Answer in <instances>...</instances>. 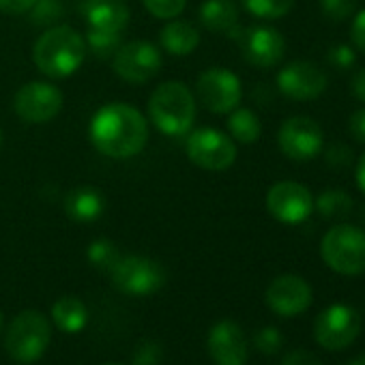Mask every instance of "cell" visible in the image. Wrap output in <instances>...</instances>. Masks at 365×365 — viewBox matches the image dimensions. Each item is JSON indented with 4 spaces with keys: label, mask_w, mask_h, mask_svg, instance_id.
Instances as JSON below:
<instances>
[{
    "label": "cell",
    "mask_w": 365,
    "mask_h": 365,
    "mask_svg": "<svg viewBox=\"0 0 365 365\" xmlns=\"http://www.w3.org/2000/svg\"><path fill=\"white\" fill-rule=\"evenodd\" d=\"M148 140V125L140 110L129 103H108L91 120V142L112 159L138 155Z\"/></svg>",
    "instance_id": "cell-1"
},
{
    "label": "cell",
    "mask_w": 365,
    "mask_h": 365,
    "mask_svg": "<svg viewBox=\"0 0 365 365\" xmlns=\"http://www.w3.org/2000/svg\"><path fill=\"white\" fill-rule=\"evenodd\" d=\"M86 39L71 26H52L35 43L33 58L41 73L67 78L76 73L86 58Z\"/></svg>",
    "instance_id": "cell-2"
},
{
    "label": "cell",
    "mask_w": 365,
    "mask_h": 365,
    "mask_svg": "<svg viewBox=\"0 0 365 365\" xmlns=\"http://www.w3.org/2000/svg\"><path fill=\"white\" fill-rule=\"evenodd\" d=\"M148 114L155 127L165 135L187 133L196 118V99L187 84L163 82L148 99Z\"/></svg>",
    "instance_id": "cell-3"
},
{
    "label": "cell",
    "mask_w": 365,
    "mask_h": 365,
    "mask_svg": "<svg viewBox=\"0 0 365 365\" xmlns=\"http://www.w3.org/2000/svg\"><path fill=\"white\" fill-rule=\"evenodd\" d=\"M86 22V46L93 50V54H114L120 48V33L129 22V7L125 5V0H88Z\"/></svg>",
    "instance_id": "cell-4"
},
{
    "label": "cell",
    "mask_w": 365,
    "mask_h": 365,
    "mask_svg": "<svg viewBox=\"0 0 365 365\" xmlns=\"http://www.w3.org/2000/svg\"><path fill=\"white\" fill-rule=\"evenodd\" d=\"M320 256L324 264L339 275H363L365 273V230L339 224L333 226L320 243Z\"/></svg>",
    "instance_id": "cell-5"
},
{
    "label": "cell",
    "mask_w": 365,
    "mask_h": 365,
    "mask_svg": "<svg viewBox=\"0 0 365 365\" xmlns=\"http://www.w3.org/2000/svg\"><path fill=\"white\" fill-rule=\"evenodd\" d=\"M50 341H52L50 320L41 312H35V309H26L18 314L11 320L7 329V337H5L9 356L24 365L39 361L46 354Z\"/></svg>",
    "instance_id": "cell-6"
},
{
    "label": "cell",
    "mask_w": 365,
    "mask_h": 365,
    "mask_svg": "<svg viewBox=\"0 0 365 365\" xmlns=\"http://www.w3.org/2000/svg\"><path fill=\"white\" fill-rule=\"evenodd\" d=\"M112 284L131 297H146L157 292L165 282V271L159 262L146 256H120L110 271Z\"/></svg>",
    "instance_id": "cell-7"
},
{
    "label": "cell",
    "mask_w": 365,
    "mask_h": 365,
    "mask_svg": "<svg viewBox=\"0 0 365 365\" xmlns=\"http://www.w3.org/2000/svg\"><path fill=\"white\" fill-rule=\"evenodd\" d=\"M187 157L211 172H224L228 170L237 159V144L217 129H196L187 138Z\"/></svg>",
    "instance_id": "cell-8"
},
{
    "label": "cell",
    "mask_w": 365,
    "mask_h": 365,
    "mask_svg": "<svg viewBox=\"0 0 365 365\" xmlns=\"http://www.w3.org/2000/svg\"><path fill=\"white\" fill-rule=\"evenodd\" d=\"M361 331L359 314L341 303H335L322 309L314 322V337L327 350H344L348 348Z\"/></svg>",
    "instance_id": "cell-9"
},
{
    "label": "cell",
    "mask_w": 365,
    "mask_h": 365,
    "mask_svg": "<svg viewBox=\"0 0 365 365\" xmlns=\"http://www.w3.org/2000/svg\"><path fill=\"white\" fill-rule=\"evenodd\" d=\"M277 144L288 159L312 161L322 150L324 133L314 118L292 116L282 123V127L277 131Z\"/></svg>",
    "instance_id": "cell-10"
},
{
    "label": "cell",
    "mask_w": 365,
    "mask_h": 365,
    "mask_svg": "<svg viewBox=\"0 0 365 365\" xmlns=\"http://www.w3.org/2000/svg\"><path fill=\"white\" fill-rule=\"evenodd\" d=\"M196 88L202 106L213 114H230L235 108H239L243 97L241 80L230 69L222 67L207 69L198 78Z\"/></svg>",
    "instance_id": "cell-11"
},
{
    "label": "cell",
    "mask_w": 365,
    "mask_h": 365,
    "mask_svg": "<svg viewBox=\"0 0 365 365\" xmlns=\"http://www.w3.org/2000/svg\"><path fill=\"white\" fill-rule=\"evenodd\" d=\"M267 211L282 224H303L314 211L309 190L294 180H279L267 194Z\"/></svg>",
    "instance_id": "cell-12"
},
{
    "label": "cell",
    "mask_w": 365,
    "mask_h": 365,
    "mask_svg": "<svg viewBox=\"0 0 365 365\" xmlns=\"http://www.w3.org/2000/svg\"><path fill=\"white\" fill-rule=\"evenodd\" d=\"M112 69L125 82L144 84L159 73L161 54L148 41H129L114 52Z\"/></svg>",
    "instance_id": "cell-13"
},
{
    "label": "cell",
    "mask_w": 365,
    "mask_h": 365,
    "mask_svg": "<svg viewBox=\"0 0 365 365\" xmlns=\"http://www.w3.org/2000/svg\"><path fill=\"white\" fill-rule=\"evenodd\" d=\"M235 39L241 46L243 58L260 69H271L282 63L286 54V41L279 31L271 26H250L245 31H237Z\"/></svg>",
    "instance_id": "cell-14"
},
{
    "label": "cell",
    "mask_w": 365,
    "mask_h": 365,
    "mask_svg": "<svg viewBox=\"0 0 365 365\" xmlns=\"http://www.w3.org/2000/svg\"><path fill=\"white\" fill-rule=\"evenodd\" d=\"M18 116L31 125L50 123L63 108V93L48 82H29L14 99Z\"/></svg>",
    "instance_id": "cell-15"
},
{
    "label": "cell",
    "mask_w": 365,
    "mask_h": 365,
    "mask_svg": "<svg viewBox=\"0 0 365 365\" xmlns=\"http://www.w3.org/2000/svg\"><path fill=\"white\" fill-rule=\"evenodd\" d=\"M327 73L309 61H292L277 73V88L294 101L320 97L327 91Z\"/></svg>",
    "instance_id": "cell-16"
},
{
    "label": "cell",
    "mask_w": 365,
    "mask_h": 365,
    "mask_svg": "<svg viewBox=\"0 0 365 365\" xmlns=\"http://www.w3.org/2000/svg\"><path fill=\"white\" fill-rule=\"evenodd\" d=\"M267 305L279 316L303 314L312 305V288L299 275H279L267 288Z\"/></svg>",
    "instance_id": "cell-17"
},
{
    "label": "cell",
    "mask_w": 365,
    "mask_h": 365,
    "mask_svg": "<svg viewBox=\"0 0 365 365\" xmlns=\"http://www.w3.org/2000/svg\"><path fill=\"white\" fill-rule=\"evenodd\" d=\"M207 346L215 365L247 363V339L243 329L235 320H220L217 324H213Z\"/></svg>",
    "instance_id": "cell-18"
},
{
    "label": "cell",
    "mask_w": 365,
    "mask_h": 365,
    "mask_svg": "<svg viewBox=\"0 0 365 365\" xmlns=\"http://www.w3.org/2000/svg\"><path fill=\"white\" fill-rule=\"evenodd\" d=\"M163 50L172 56H187L200 43V33L192 22L185 20H170L159 35Z\"/></svg>",
    "instance_id": "cell-19"
},
{
    "label": "cell",
    "mask_w": 365,
    "mask_h": 365,
    "mask_svg": "<svg viewBox=\"0 0 365 365\" xmlns=\"http://www.w3.org/2000/svg\"><path fill=\"white\" fill-rule=\"evenodd\" d=\"M106 209V200L95 187H78L65 200L67 215L78 224H88L101 217Z\"/></svg>",
    "instance_id": "cell-20"
},
{
    "label": "cell",
    "mask_w": 365,
    "mask_h": 365,
    "mask_svg": "<svg viewBox=\"0 0 365 365\" xmlns=\"http://www.w3.org/2000/svg\"><path fill=\"white\" fill-rule=\"evenodd\" d=\"M202 24L213 33H228L235 37L239 31V7L235 0H205L200 7Z\"/></svg>",
    "instance_id": "cell-21"
},
{
    "label": "cell",
    "mask_w": 365,
    "mask_h": 365,
    "mask_svg": "<svg viewBox=\"0 0 365 365\" xmlns=\"http://www.w3.org/2000/svg\"><path fill=\"white\" fill-rule=\"evenodd\" d=\"M52 320L63 333H80L86 327L88 309L82 299L67 294L52 305Z\"/></svg>",
    "instance_id": "cell-22"
},
{
    "label": "cell",
    "mask_w": 365,
    "mask_h": 365,
    "mask_svg": "<svg viewBox=\"0 0 365 365\" xmlns=\"http://www.w3.org/2000/svg\"><path fill=\"white\" fill-rule=\"evenodd\" d=\"M352 209L354 200L344 190H324L314 200V211H318V215H322L324 220H346Z\"/></svg>",
    "instance_id": "cell-23"
},
{
    "label": "cell",
    "mask_w": 365,
    "mask_h": 365,
    "mask_svg": "<svg viewBox=\"0 0 365 365\" xmlns=\"http://www.w3.org/2000/svg\"><path fill=\"white\" fill-rule=\"evenodd\" d=\"M228 129H230L232 138L239 140L241 144H254L260 138V133H262L260 118L252 110H247V108H235L230 112Z\"/></svg>",
    "instance_id": "cell-24"
},
{
    "label": "cell",
    "mask_w": 365,
    "mask_h": 365,
    "mask_svg": "<svg viewBox=\"0 0 365 365\" xmlns=\"http://www.w3.org/2000/svg\"><path fill=\"white\" fill-rule=\"evenodd\" d=\"M241 3L260 20H279L294 7V0H241Z\"/></svg>",
    "instance_id": "cell-25"
},
{
    "label": "cell",
    "mask_w": 365,
    "mask_h": 365,
    "mask_svg": "<svg viewBox=\"0 0 365 365\" xmlns=\"http://www.w3.org/2000/svg\"><path fill=\"white\" fill-rule=\"evenodd\" d=\"M86 256H88V262L99 271H112L114 264L120 260L118 247L108 239H99V241L91 243L86 250Z\"/></svg>",
    "instance_id": "cell-26"
},
{
    "label": "cell",
    "mask_w": 365,
    "mask_h": 365,
    "mask_svg": "<svg viewBox=\"0 0 365 365\" xmlns=\"http://www.w3.org/2000/svg\"><path fill=\"white\" fill-rule=\"evenodd\" d=\"M63 3L61 0H37L31 9V20L39 26L54 24L56 20L63 18Z\"/></svg>",
    "instance_id": "cell-27"
},
{
    "label": "cell",
    "mask_w": 365,
    "mask_h": 365,
    "mask_svg": "<svg viewBox=\"0 0 365 365\" xmlns=\"http://www.w3.org/2000/svg\"><path fill=\"white\" fill-rule=\"evenodd\" d=\"M148 14H153L159 20H174L182 14L187 0H142Z\"/></svg>",
    "instance_id": "cell-28"
},
{
    "label": "cell",
    "mask_w": 365,
    "mask_h": 365,
    "mask_svg": "<svg viewBox=\"0 0 365 365\" xmlns=\"http://www.w3.org/2000/svg\"><path fill=\"white\" fill-rule=\"evenodd\" d=\"M318 3L324 18H329L331 22H344L356 9V0H318Z\"/></svg>",
    "instance_id": "cell-29"
},
{
    "label": "cell",
    "mask_w": 365,
    "mask_h": 365,
    "mask_svg": "<svg viewBox=\"0 0 365 365\" xmlns=\"http://www.w3.org/2000/svg\"><path fill=\"white\" fill-rule=\"evenodd\" d=\"M327 58H329L331 67H335V69H339V71H348V69H352L354 63H356L354 50H352L350 46H346V43H337V46H333V48H329Z\"/></svg>",
    "instance_id": "cell-30"
},
{
    "label": "cell",
    "mask_w": 365,
    "mask_h": 365,
    "mask_svg": "<svg viewBox=\"0 0 365 365\" xmlns=\"http://www.w3.org/2000/svg\"><path fill=\"white\" fill-rule=\"evenodd\" d=\"M254 344L264 354H275L282 348V333L275 327H264L256 333Z\"/></svg>",
    "instance_id": "cell-31"
},
{
    "label": "cell",
    "mask_w": 365,
    "mask_h": 365,
    "mask_svg": "<svg viewBox=\"0 0 365 365\" xmlns=\"http://www.w3.org/2000/svg\"><path fill=\"white\" fill-rule=\"evenodd\" d=\"M324 159L329 165L333 168H346L348 163H352V150L348 144H341V142H335L331 144L327 150H324Z\"/></svg>",
    "instance_id": "cell-32"
},
{
    "label": "cell",
    "mask_w": 365,
    "mask_h": 365,
    "mask_svg": "<svg viewBox=\"0 0 365 365\" xmlns=\"http://www.w3.org/2000/svg\"><path fill=\"white\" fill-rule=\"evenodd\" d=\"M161 359V348L155 341H142L133 352V365H157Z\"/></svg>",
    "instance_id": "cell-33"
},
{
    "label": "cell",
    "mask_w": 365,
    "mask_h": 365,
    "mask_svg": "<svg viewBox=\"0 0 365 365\" xmlns=\"http://www.w3.org/2000/svg\"><path fill=\"white\" fill-rule=\"evenodd\" d=\"M350 39L354 43V50L365 54V9L359 11L350 24Z\"/></svg>",
    "instance_id": "cell-34"
},
{
    "label": "cell",
    "mask_w": 365,
    "mask_h": 365,
    "mask_svg": "<svg viewBox=\"0 0 365 365\" xmlns=\"http://www.w3.org/2000/svg\"><path fill=\"white\" fill-rule=\"evenodd\" d=\"M348 131H350V135L356 142L365 144V108H359V110H354L350 114V118H348Z\"/></svg>",
    "instance_id": "cell-35"
},
{
    "label": "cell",
    "mask_w": 365,
    "mask_h": 365,
    "mask_svg": "<svg viewBox=\"0 0 365 365\" xmlns=\"http://www.w3.org/2000/svg\"><path fill=\"white\" fill-rule=\"evenodd\" d=\"M282 365H322L320 359L309 350H292L284 356Z\"/></svg>",
    "instance_id": "cell-36"
},
{
    "label": "cell",
    "mask_w": 365,
    "mask_h": 365,
    "mask_svg": "<svg viewBox=\"0 0 365 365\" xmlns=\"http://www.w3.org/2000/svg\"><path fill=\"white\" fill-rule=\"evenodd\" d=\"M37 0H0V11L9 14V16H20L29 14Z\"/></svg>",
    "instance_id": "cell-37"
},
{
    "label": "cell",
    "mask_w": 365,
    "mask_h": 365,
    "mask_svg": "<svg viewBox=\"0 0 365 365\" xmlns=\"http://www.w3.org/2000/svg\"><path fill=\"white\" fill-rule=\"evenodd\" d=\"M350 93H352L359 101L365 103V69L356 71L354 78L350 80Z\"/></svg>",
    "instance_id": "cell-38"
},
{
    "label": "cell",
    "mask_w": 365,
    "mask_h": 365,
    "mask_svg": "<svg viewBox=\"0 0 365 365\" xmlns=\"http://www.w3.org/2000/svg\"><path fill=\"white\" fill-rule=\"evenodd\" d=\"M356 185H359V190L365 194V153L359 157V161H356Z\"/></svg>",
    "instance_id": "cell-39"
},
{
    "label": "cell",
    "mask_w": 365,
    "mask_h": 365,
    "mask_svg": "<svg viewBox=\"0 0 365 365\" xmlns=\"http://www.w3.org/2000/svg\"><path fill=\"white\" fill-rule=\"evenodd\" d=\"M348 365H365V356H359V359H354V361H350Z\"/></svg>",
    "instance_id": "cell-40"
},
{
    "label": "cell",
    "mask_w": 365,
    "mask_h": 365,
    "mask_svg": "<svg viewBox=\"0 0 365 365\" xmlns=\"http://www.w3.org/2000/svg\"><path fill=\"white\" fill-rule=\"evenodd\" d=\"M361 222H363V224H365V205H363V207H361Z\"/></svg>",
    "instance_id": "cell-41"
},
{
    "label": "cell",
    "mask_w": 365,
    "mask_h": 365,
    "mask_svg": "<svg viewBox=\"0 0 365 365\" xmlns=\"http://www.w3.org/2000/svg\"><path fill=\"white\" fill-rule=\"evenodd\" d=\"M3 320H5V318H3V312H0V331H3Z\"/></svg>",
    "instance_id": "cell-42"
},
{
    "label": "cell",
    "mask_w": 365,
    "mask_h": 365,
    "mask_svg": "<svg viewBox=\"0 0 365 365\" xmlns=\"http://www.w3.org/2000/svg\"><path fill=\"white\" fill-rule=\"evenodd\" d=\"M0 144H3V131H0Z\"/></svg>",
    "instance_id": "cell-43"
},
{
    "label": "cell",
    "mask_w": 365,
    "mask_h": 365,
    "mask_svg": "<svg viewBox=\"0 0 365 365\" xmlns=\"http://www.w3.org/2000/svg\"><path fill=\"white\" fill-rule=\"evenodd\" d=\"M106 365H120V363H106Z\"/></svg>",
    "instance_id": "cell-44"
}]
</instances>
